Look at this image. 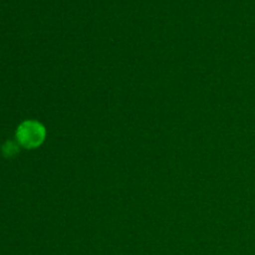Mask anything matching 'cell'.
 Instances as JSON below:
<instances>
[{
    "mask_svg": "<svg viewBox=\"0 0 255 255\" xmlns=\"http://www.w3.org/2000/svg\"><path fill=\"white\" fill-rule=\"evenodd\" d=\"M44 136L45 131L41 125L32 121L24 122L19 127L16 133L17 141L26 148H34V147L39 146L44 139Z\"/></svg>",
    "mask_w": 255,
    "mask_h": 255,
    "instance_id": "obj_1",
    "label": "cell"
}]
</instances>
